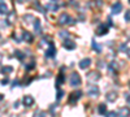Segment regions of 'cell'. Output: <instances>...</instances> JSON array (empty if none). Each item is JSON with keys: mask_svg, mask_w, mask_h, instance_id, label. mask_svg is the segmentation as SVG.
<instances>
[{"mask_svg": "<svg viewBox=\"0 0 130 117\" xmlns=\"http://www.w3.org/2000/svg\"><path fill=\"white\" fill-rule=\"evenodd\" d=\"M22 39H24V40H26V42H29V43H31L34 38H32V35H31L30 33H27V31H24V34H22Z\"/></svg>", "mask_w": 130, "mask_h": 117, "instance_id": "4fadbf2b", "label": "cell"}, {"mask_svg": "<svg viewBox=\"0 0 130 117\" xmlns=\"http://www.w3.org/2000/svg\"><path fill=\"white\" fill-rule=\"evenodd\" d=\"M96 4L100 7V5H102V0H96Z\"/></svg>", "mask_w": 130, "mask_h": 117, "instance_id": "f1b7e54d", "label": "cell"}, {"mask_svg": "<svg viewBox=\"0 0 130 117\" xmlns=\"http://www.w3.org/2000/svg\"><path fill=\"white\" fill-rule=\"evenodd\" d=\"M113 116H118V113L115 112V111H111L109 113H108V117H113Z\"/></svg>", "mask_w": 130, "mask_h": 117, "instance_id": "d4e9b609", "label": "cell"}, {"mask_svg": "<svg viewBox=\"0 0 130 117\" xmlns=\"http://www.w3.org/2000/svg\"><path fill=\"white\" fill-rule=\"evenodd\" d=\"M60 38L68 39L69 38V33H68V31H60Z\"/></svg>", "mask_w": 130, "mask_h": 117, "instance_id": "7402d4cb", "label": "cell"}, {"mask_svg": "<svg viewBox=\"0 0 130 117\" xmlns=\"http://www.w3.org/2000/svg\"><path fill=\"white\" fill-rule=\"evenodd\" d=\"M16 57L18 60H24L25 59V55L22 54V52H20V51H16Z\"/></svg>", "mask_w": 130, "mask_h": 117, "instance_id": "44dd1931", "label": "cell"}, {"mask_svg": "<svg viewBox=\"0 0 130 117\" xmlns=\"http://www.w3.org/2000/svg\"><path fill=\"white\" fill-rule=\"evenodd\" d=\"M127 56H129V57H130V48H129V49H127Z\"/></svg>", "mask_w": 130, "mask_h": 117, "instance_id": "4dcf8cb0", "label": "cell"}, {"mask_svg": "<svg viewBox=\"0 0 130 117\" xmlns=\"http://www.w3.org/2000/svg\"><path fill=\"white\" fill-rule=\"evenodd\" d=\"M9 12V9H8V5L5 3H0V14H7Z\"/></svg>", "mask_w": 130, "mask_h": 117, "instance_id": "7c38bea8", "label": "cell"}, {"mask_svg": "<svg viewBox=\"0 0 130 117\" xmlns=\"http://www.w3.org/2000/svg\"><path fill=\"white\" fill-rule=\"evenodd\" d=\"M126 102H127V104H130V94L126 95Z\"/></svg>", "mask_w": 130, "mask_h": 117, "instance_id": "83f0119b", "label": "cell"}, {"mask_svg": "<svg viewBox=\"0 0 130 117\" xmlns=\"http://www.w3.org/2000/svg\"><path fill=\"white\" fill-rule=\"evenodd\" d=\"M90 65H91V59H89V57L81 60V62H79V68L81 69H87Z\"/></svg>", "mask_w": 130, "mask_h": 117, "instance_id": "8992f818", "label": "cell"}, {"mask_svg": "<svg viewBox=\"0 0 130 117\" xmlns=\"http://www.w3.org/2000/svg\"><path fill=\"white\" fill-rule=\"evenodd\" d=\"M47 8H48L50 10H56V9H57V5H52V4H48V5H47Z\"/></svg>", "mask_w": 130, "mask_h": 117, "instance_id": "cb8c5ba5", "label": "cell"}, {"mask_svg": "<svg viewBox=\"0 0 130 117\" xmlns=\"http://www.w3.org/2000/svg\"><path fill=\"white\" fill-rule=\"evenodd\" d=\"M87 94L90 96H98L99 95V87L96 85H90L89 89H87Z\"/></svg>", "mask_w": 130, "mask_h": 117, "instance_id": "3957f363", "label": "cell"}, {"mask_svg": "<svg viewBox=\"0 0 130 117\" xmlns=\"http://www.w3.org/2000/svg\"><path fill=\"white\" fill-rule=\"evenodd\" d=\"M98 111H99L100 114H105V113H107V105H105V104H100V105H99V109H98Z\"/></svg>", "mask_w": 130, "mask_h": 117, "instance_id": "ac0fdd59", "label": "cell"}, {"mask_svg": "<svg viewBox=\"0 0 130 117\" xmlns=\"http://www.w3.org/2000/svg\"><path fill=\"white\" fill-rule=\"evenodd\" d=\"M87 78H89V81L90 82H95V81H98L100 78V74L98 73V72H91V73H89V76H87Z\"/></svg>", "mask_w": 130, "mask_h": 117, "instance_id": "30bf717a", "label": "cell"}, {"mask_svg": "<svg viewBox=\"0 0 130 117\" xmlns=\"http://www.w3.org/2000/svg\"><path fill=\"white\" fill-rule=\"evenodd\" d=\"M22 103L25 107H31L32 104H34V98L30 96V95H25L24 99H22Z\"/></svg>", "mask_w": 130, "mask_h": 117, "instance_id": "5b68a950", "label": "cell"}, {"mask_svg": "<svg viewBox=\"0 0 130 117\" xmlns=\"http://www.w3.org/2000/svg\"><path fill=\"white\" fill-rule=\"evenodd\" d=\"M64 81H65V77H64V74H59V76H57V79H56V86L57 87H60L61 86V85L64 83Z\"/></svg>", "mask_w": 130, "mask_h": 117, "instance_id": "5bb4252c", "label": "cell"}, {"mask_svg": "<svg viewBox=\"0 0 130 117\" xmlns=\"http://www.w3.org/2000/svg\"><path fill=\"white\" fill-rule=\"evenodd\" d=\"M12 72H13V68H12V66H3V68H2V73H4V74L12 73Z\"/></svg>", "mask_w": 130, "mask_h": 117, "instance_id": "d6986e66", "label": "cell"}, {"mask_svg": "<svg viewBox=\"0 0 130 117\" xmlns=\"http://www.w3.org/2000/svg\"><path fill=\"white\" fill-rule=\"evenodd\" d=\"M61 95H64V91L59 90V91H57V99H61Z\"/></svg>", "mask_w": 130, "mask_h": 117, "instance_id": "4316f807", "label": "cell"}, {"mask_svg": "<svg viewBox=\"0 0 130 117\" xmlns=\"http://www.w3.org/2000/svg\"><path fill=\"white\" fill-rule=\"evenodd\" d=\"M107 33H108V26H105V25H100L96 29V35H104Z\"/></svg>", "mask_w": 130, "mask_h": 117, "instance_id": "9c48e42d", "label": "cell"}, {"mask_svg": "<svg viewBox=\"0 0 130 117\" xmlns=\"http://www.w3.org/2000/svg\"><path fill=\"white\" fill-rule=\"evenodd\" d=\"M34 29H35V33H37V34H40V33H42L40 21H39V20H35V22H34Z\"/></svg>", "mask_w": 130, "mask_h": 117, "instance_id": "2e32d148", "label": "cell"}, {"mask_svg": "<svg viewBox=\"0 0 130 117\" xmlns=\"http://www.w3.org/2000/svg\"><path fill=\"white\" fill-rule=\"evenodd\" d=\"M117 113H118V116H129L130 114V109L129 108H121Z\"/></svg>", "mask_w": 130, "mask_h": 117, "instance_id": "e0dca14e", "label": "cell"}, {"mask_svg": "<svg viewBox=\"0 0 130 117\" xmlns=\"http://www.w3.org/2000/svg\"><path fill=\"white\" fill-rule=\"evenodd\" d=\"M129 3H130V0H129Z\"/></svg>", "mask_w": 130, "mask_h": 117, "instance_id": "d590c367", "label": "cell"}, {"mask_svg": "<svg viewBox=\"0 0 130 117\" xmlns=\"http://www.w3.org/2000/svg\"><path fill=\"white\" fill-rule=\"evenodd\" d=\"M59 21H60L61 25H70V24H74V20H73L69 14H67V13H62V14L60 16Z\"/></svg>", "mask_w": 130, "mask_h": 117, "instance_id": "7a4b0ae2", "label": "cell"}, {"mask_svg": "<svg viewBox=\"0 0 130 117\" xmlns=\"http://www.w3.org/2000/svg\"><path fill=\"white\" fill-rule=\"evenodd\" d=\"M62 47H64L65 49H74V48H75V43L68 38V39H65V40L62 42Z\"/></svg>", "mask_w": 130, "mask_h": 117, "instance_id": "277c9868", "label": "cell"}, {"mask_svg": "<svg viewBox=\"0 0 130 117\" xmlns=\"http://www.w3.org/2000/svg\"><path fill=\"white\" fill-rule=\"evenodd\" d=\"M2 83H3V85H5V83H8V79H7V78H5V79H3V81H2Z\"/></svg>", "mask_w": 130, "mask_h": 117, "instance_id": "f546056e", "label": "cell"}, {"mask_svg": "<svg viewBox=\"0 0 130 117\" xmlns=\"http://www.w3.org/2000/svg\"><path fill=\"white\" fill-rule=\"evenodd\" d=\"M70 85L73 87H78L79 85H81V77H79V74L77 73V72H73L72 74H70Z\"/></svg>", "mask_w": 130, "mask_h": 117, "instance_id": "6da1fadb", "label": "cell"}, {"mask_svg": "<svg viewBox=\"0 0 130 117\" xmlns=\"http://www.w3.org/2000/svg\"><path fill=\"white\" fill-rule=\"evenodd\" d=\"M52 2H56V0H52Z\"/></svg>", "mask_w": 130, "mask_h": 117, "instance_id": "e575fe53", "label": "cell"}, {"mask_svg": "<svg viewBox=\"0 0 130 117\" xmlns=\"http://www.w3.org/2000/svg\"><path fill=\"white\" fill-rule=\"evenodd\" d=\"M92 48L98 52V54H100V52H102V47H100L99 44H98L96 42H92Z\"/></svg>", "mask_w": 130, "mask_h": 117, "instance_id": "ffe728a7", "label": "cell"}, {"mask_svg": "<svg viewBox=\"0 0 130 117\" xmlns=\"http://www.w3.org/2000/svg\"><path fill=\"white\" fill-rule=\"evenodd\" d=\"M24 20H25V21H31V20H32V16L27 14V16H25V17H24Z\"/></svg>", "mask_w": 130, "mask_h": 117, "instance_id": "484cf974", "label": "cell"}, {"mask_svg": "<svg viewBox=\"0 0 130 117\" xmlns=\"http://www.w3.org/2000/svg\"><path fill=\"white\" fill-rule=\"evenodd\" d=\"M125 21H127V22L130 21V10H126L125 12Z\"/></svg>", "mask_w": 130, "mask_h": 117, "instance_id": "603a6c76", "label": "cell"}, {"mask_svg": "<svg viewBox=\"0 0 130 117\" xmlns=\"http://www.w3.org/2000/svg\"><path fill=\"white\" fill-rule=\"evenodd\" d=\"M116 98H117V94L116 92H108L107 94V100L108 102H115Z\"/></svg>", "mask_w": 130, "mask_h": 117, "instance_id": "9a60e30c", "label": "cell"}, {"mask_svg": "<svg viewBox=\"0 0 130 117\" xmlns=\"http://www.w3.org/2000/svg\"><path fill=\"white\" fill-rule=\"evenodd\" d=\"M81 95H82V92L81 91H77V92H74V94H72V96H70V99H69V103L72 104H74L75 102H77V99H79L81 98Z\"/></svg>", "mask_w": 130, "mask_h": 117, "instance_id": "8fae6325", "label": "cell"}, {"mask_svg": "<svg viewBox=\"0 0 130 117\" xmlns=\"http://www.w3.org/2000/svg\"><path fill=\"white\" fill-rule=\"evenodd\" d=\"M55 54H56V49H55V46H53L52 43L50 44V47L47 48V51H46V56L47 57H53L55 56Z\"/></svg>", "mask_w": 130, "mask_h": 117, "instance_id": "52a82bcc", "label": "cell"}, {"mask_svg": "<svg viewBox=\"0 0 130 117\" xmlns=\"http://www.w3.org/2000/svg\"><path fill=\"white\" fill-rule=\"evenodd\" d=\"M18 2H20V3H25V2H26V0H18Z\"/></svg>", "mask_w": 130, "mask_h": 117, "instance_id": "1f68e13d", "label": "cell"}, {"mask_svg": "<svg viewBox=\"0 0 130 117\" xmlns=\"http://www.w3.org/2000/svg\"><path fill=\"white\" fill-rule=\"evenodd\" d=\"M0 100H3V95L2 94H0Z\"/></svg>", "mask_w": 130, "mask_h": 117, "instance_id": "d6a6232c", "label": "cell"}, {"mask_svg": "<svg viewBox=\"0 0 130 117\" xmlns=\"http://www.w3.org/2000/svg\"><path fill=\"white\" fill-rule=\"evenodd\" d=\"M129 86H130V81H129Z\"/></svg>", "mask_w": 130, "mask_h": 117, "instance_id": "836d02e7", "label": "cell"}, {"mask_svg": "<svg viewBox=\"0 0 130 117\" xmlns=\"http://www.w3.org/2000/svg\"><path fill=\"white\" fill-rule=\"evenodd\" d=\"M122 10V4L121 3H115L112 5V13L113 14H118Z\"/></svg>", "mask_w": 130, "mask_h": 117, "instance_id": "ba28073f", "label": "cell"}]
</instances>
